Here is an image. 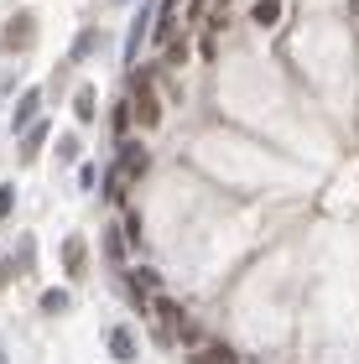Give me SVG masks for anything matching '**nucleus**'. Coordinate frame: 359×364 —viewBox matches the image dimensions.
<instances>
[{"mask_svg":"<svg viewBox=\"0 0 359 364\" xmlns=\"http://www.w3.org/2000/svg\"><path fill=\"white\" fill-rule=\"evenodd\" d=\"M109 354L115 359H136V338H130L125 328H115V333H109Z\"/></svg>","mask_w":359,"mask_h":364,"instance_id":"39448f33","label":"nucleus"},{"mask_svg":"<svg viewBox=\"0 0 359 364\" xmlns=\"http://www.w3.org/2000/svg\"><path fill=\"white\" fill-rule=\"evenodd\" d=\"M11 203H16V188H0V213H11Z\"/></svg>","mask_w":359,"mask_h":364,"instance_id":"2eb2a0df","label":"nucleus"},{"mask_svg":"<svg viewBox=\"0 0 359 364\" xmlns=\"http://www.w3.org/2000/svg\"><path fill=\"white\" fill-rule=\"evenodd\" d=\"M42 136H47V120H42V125H31V136L21 141V156H26V161L37 156V146H42Z\"/></svg>","mask_w":359,"mask_h":364,"instance_id":"1a4fd4ad","label":"nucleus"},{"mask_svg":"<svg viewBox=\"0 0 359 364\" xmlns=\"http://www.w3.org/2000/svg\"><path fill=\"white\" fill-rule=\"evenodd\" d=\"M130 114H136L141 125H156L161 120V105H156V73L141 68L136 84H130Z\"/></svg>","mask_w":359,"mask_h":364,"instance_id":"f257e3e1","label":"nucleus"},{"mask_svg":"<svg viewBox=\"0 0 359 364\" xmlns=\"http://www.w3.org/2000/svg\"><path fill=\"white\" fill-rule=\"evenodd\" d=\"M105 245H109V255H115V260H125V245H120V229H109V235H105Z\"/></svg>","mask_w":359,"mask_h":364,"instance_id":"4468645a","label":"nucleus"},{"mask_svg":"<svg viewBox=\"0 0 359 364\" xmlns=\"http://www.w3.org/2000/svg\"><path fill=\"white\" fill-rule=\"evenodd\" d=\"M37 105H42V94H37V89H31V94L21 99V105H16V125H26V120H31V114H37Z\"/></svg>","mask_w":359,"mask_h":364,"instance_id":"6e6552de","label":"nucleus"},{"mask_svg":"<svg viewBox=\"0 0 359 364\" xmlns=\"http://www.w3.org/2000/svg\"><path fill=\"white\" fill-rule=\"evenodd\" d=\"M120 172L125 177H141L146 172V146L141 141H120Z\"/></svg>","mask_w":359,"mask_h":364,"instance_id":"7ed1b4c3","label":"nucleus"},{"mask_svg":"<svg viewBox=\"0 0 359 364\" xmlns=\"http://www.w3.org/2000/svg\"><path fill=\"white\" fill-rule=\"evenodd\" d=\"M42 307H47V312H63V307H68V291H63V287L42 291Z\"/></svg>","mask_w":359,"mask_h":364,"instance_id":"f8f14e48","label":"nucleus"},{"mask_svg":"<svg viewBox=\"0 0 359 364\" xmlns=\"http://www.w3.org/2000/svg\"><path fill=\"white\" fill-rule=\"evenodd\" d=\"M63 266H68V276H78V271H84V240H68V245H63Z\"/></svg>","mask_w":359,"mask_h":364,"instance_id":"20e7f679","label":"nucleus"},{"mask_svg":"<svg viewBox=\"0 0 359 364\" xmlns=\"http://www.w3.org/2000/svg\"><path fill=\"white\" fill-rule=\"evenodd\" d=\"M255 21H260V26H276V21H282V0H260V6H255Z\"/></svg>","mask_w":359,"mask_h":364,"instance_id":"423d86ee","label":"nucleus"},{"mask_svg":"<svg viewBox=\"0 0 359 364\" xmlns=\"http://www.w3.org/2000/svg\"><path fill=\"white\" fill-rule=\"evenodd\" d=\"M183 6H188V0H167V6H161V26H156L161 37H167V26L177 21V16H183Z\"/></svg>","mask_w":359,"mask_h":364,"instance_id":"9d476101","label":"nucleus"},{"mask_svg":"<svg viewBox=\"0 0 359 364\" xmlns=\"http://www.w3.org/2000/svg\"><path fill=\"white\" fill-rule=\"evenodd\" d=\"M193 364H235V359H230V349L208 343V349H198V354H193Z\"/></svg>","mask_w":359,"mask_h":364,"instance_id":"0eeeda50","label":"nucleus"},{"mask_svg":"<svg viewBox=\"0 0 359 364\" xmlns=\"http://www.w3.org/2000/svg\"><path fill=\"white\" fill-rule=\"evenodd\" d=\"M73 114H78V120H94V94H89V89L73 94Z\"/></svg>","mask_w":359,"mask_h":364,"instance_id":"9b49d317","label":"nucleus"},{"mask_svg":"<svg viewBox=\"0 0 359 364\" xmlns=\"http://www.w3.org/2000/svg\"><path fill=\"white\" fill-rule=\"evenodd\" d=\"M130 125H136V114H130V99H120V105H115V130H120V136H125V130Z\"/></svg>","mask_w":359,"mask_h":364,"instance_id":"ddd939ff","label":"nucleus"},{"mask_svg":"<svg viewBox=\"0 0 359 364\" xmlns=\"http://www.w3.org/2000/svg\"><path fill=\"white\" fill-rule=\"evenodd\" d=\"M26 37H31V11H21V16H16V21H11L6 31H0V47H6V53H21V47H26Z\"/></svg>","mask_w":359,"mask_h":364,"instance_id":"f03ea898","label":"nucleus"}]
</instances>
